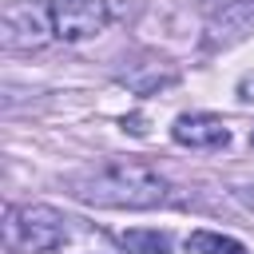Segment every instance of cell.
<instances>
[{
    "label": "cell",
    "instance_id": "obj_9",
    "mask_svg": "<svg viewBox=\"0 0 254 254\" xmlns=\"http://www.w3.org/2000/svg\"><path fill=\"white\" fill-rule=\"evenodd\" d=\"M238 99H242V103H254V71L238 79Z\"/></svg>",
    "mask_w": 254,
    "mask_h": 254
},
{
    "label": "cell",
    "instance_id": "obj_8",
    "mask_svg": "<svg viewBox=\"0 0 254 254\" xmlns=\"http://www.w3.org/2000/svg\"><path fill=\"white\" fill-rule=\"evenodd\" d=\"M187 254H246V246L238 238H226L214 230H194V234H187Z\"/></svg>",
    "mask_w": 254,
    "mask_h": 254
},
{
    "label": "cell",
    "instance_id": "obj_5",
    "mask_svg": "<svg viewBox=\"0 0 254 254\" xmlns=\"http://www.w3.org/2000/svg\"><path fill=\"white\" fill-rule=\"evenodd\" d=\"M250 36H254V0H230V4L214 8L206 28H202V44L210 52L234 48V44H242Z\"/></svg>",
    "mask_w": 254,
    "mask_h": 254
},
{
    "label": "cell",
    "instance_id": "obj_3",
    "mask_svg": "<svg viewBox=\"0 0 254 254\" xmlns=\"http://www.w3.org/2000/svg\"><path fill=\"white\" fill-rule=\"evenodd\" d=\"M0 36H4V48H16V52H28V48H44L52 32V16H48V4H36V0H8L4 12H0Z\"/></svg>",
    "mask_w": 254,
    "mask_h": 254
},
{
    "label": "cell",
    "instance_id": "obj_6",
    "mask_svg": "<svg viewBox=\"0 0 254 254\" xmlns=\"http://www.w3.org/2000/svg\"><path fill=\"white\" fill-rule=\"evenodd\" d=\"M171 139L190 147V151H218L230 143V131L218 115H206V111H190V115H179L171 123Z\"/></svg>",
    "mask_w": 254,
    "mask_h": 254
},
{
    "label": "cell",
    "instance_id": "obj_2",
    "mask_svg": "<svg viewBox=\"0 0 254 254\" xmlns=\"http://www.w3.org/2000/svg\"><path fill=\"white\" fill-rule=\"evenodd\" d=\"M67 238V218L44 202H28V206H8L4 218V242L8 250H24V254H44L64 246Z\"/></svg>",
    "mask_w": 254,
    "mask_h": 254
},
{
    "label": "cell",
    "instance_id": "obj_7",
    "mask_svg": "<svg viewBox=\"0 0 254 254\" xmlns=\"http://www.w3.org/2000/svg\"><path fill=\"white\" fill-rule=\"evenodd\" d=\"M119 246L127 254H171V234L139 226V230H123L119 234Z\"/></svg>",
    "mask_w": 254,
    "mask_h": 254
},
{
    "label": "cell",
    "instance_id": "obj_1",
    "mask_svg": "<svg viewBox=\"0 0 254 254\" xmlns=\"http://www.w3.org/2000/svg\"><path fill=\"white\" fill-rule=\"evenodd\" d=\"M64 187L87 202V206H107V210H151L159 202H167L171 183L139 163V159H99L79 167L75 175L64 179Z\"/></svg>",
    "mask_w": 254,
    "mask_h": 254
},
{
    "label": "cell",
    "instance_id": "obj_4",
    "mask_svg": "<svg viewBox=\"0 0 254 254\" xmlns=\"http://www.w3.org/2000/svg\"><path fill=\"white\" fill-rule=\"evenodd\" d=\"M48 16H52L56 40H64V44L91 40L107 28V4L103 0H48Z\"/></svg>",
    "mask_w": 254,
    "mask_h": 254
},
{
    "label": "cell",
    "instance_id": "obj_10",
    "mask_svg": "<svg viewBox=\"0 0 254 254\" xmlns=\"http://www.w3.org/2000/svg\"><path fill=\"white\" fill-rule=\"evenodd\" d=\"M250 143H254V131H250Z\"/></svg>",
    "mask_w": 254,
    "mask_h": 254
}]
</instances>
